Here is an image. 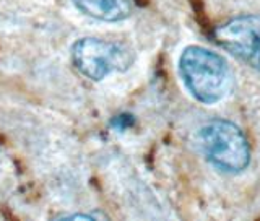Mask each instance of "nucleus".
Listing matches in <instances>:
<instances>
[{"mask_svg": "<svg viewBox=\"0 0 260 221\" xmlns=\"http://www.w3.org/2000/svg\"><path fill=\"white\" fill-rule=\"evenodd\" d=\"M135 55L120 43L81 38L72 46V62L83 77L101 81L114 72H125L134 64Z\"/></svg>", "mask_w": 260, "mask_h": 221, "instance_id": "3", "label": "nucleus"}, {"mask_svg": "<svg viewBox=\"0 0 260 221\" xmlns=\"http://www.w3.org/2000/svg\"><path fill=\"white\" fill-rule=\"evenodd\" d=\"M80 12L94 20L116 23L122 21L132 13L128 0H70Z\"/></svg>", "mask_w": 260, "mask_h": 221, "instance_id": "5", "label": "nucleus"}, {"mask_svg": "<svg viewBox=\"0 0 260 221\" xmlns=\"http://www.w3.org/2000/svg\"><path fill=\"white\" fill-rule=\"evenodd\" d=\"M135 2H138V4H142V5H143V4H146V0H135Z\"/></svg>", "mask_w": 260, "mask_h": 221, "instance_id": "7", "label": "nucleus"}, {"mask_svg": "<svg viewBox=\"0 0 260 221\" xmlns=\"http://www.w3.org/2000/svg\"><path fill=\"white\" fill-rule=\"evenodd\" d=\"M197 142L205 160L221 173L241 174L250 165L252 150L249 138L231 120H208L200 127Z\"/></svg>", "mask_w": 260, "mask_h": 221, "instance_id": "2", "label": "nucleus"}, {"mask_svg": "<svg viewBox=\"0 0 260 221\" xmlns=\"http://www.w3.org/2000/svg\"><path fill=\"white\" fill-rule=\"evenodd\" d=\"M215 39L224 51L260 72V13L239 15L215 29Z\"/></svg>", "mask_w": 260, "mask_h": 221, "instance_id": "4", "label": "nucleus"}, {"mask_svg": "<svg viewBox=\"0 0 260 221\" xmlns=\"http://www.w3.org/2000/svg\"><path fill=\"white\" fill-rule=\"evenodd\" d=\"M184 86L202 104H216L230 93L233 75L221 54L203 46H187L179 57Z\"/></svg>", "mask_w": 260, "mask_h": 221, "instance_id": "1", "label": "nucleus"}, {"mask_svg": "<svg viewBox=\"0 0 260 221\" xmlns=\"http://www.w3.org/2000/svg\"><path fill=\"white\" fill-rule=\"evenodd\" d=\"M63 219H85V221H88V219H94V216L93 215H69V216H62Z\"/></svg>", "mask_w": 260, "mask_h": 221, "instance_id": "6", "label": "nucleus"}]
</instances>
